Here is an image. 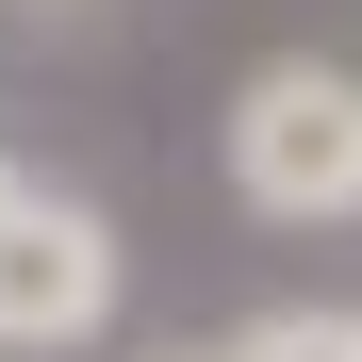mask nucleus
<instances>
[{
	"label": "nucleus",
	"instance_id": "1",
	"mask_svg": "<svg viewBox=\"0 0 362 362\" xmlns=\"http://www.w3.org/2000/svg\"><path fill=\"white\" fill-rule=\"evenodd\" d=\"M230 198L264 230H346L362 214V66L280 49V66L230 83Z\"/></svg>",
	"mask_w": 362,
	"mask_h": 362
},
{
	"label": "nucleus",
	"instance_id": "5",
	"mask_svg": "<svg viewBox=\"0 0 362 362\" xmlns=\"http://www.w3.org/2000/svg\"><path fill=\"white\" fill-rule=\"evenodd\" d=\"M0 198H17V165H0Z\"/></svg>",
	"mask_w": 362,
	"mask_h": 362
},
{
	"label": "nucleus",
	"instance_id": "2",
	"mask_svg": "<svg viewBox=\"0 0 362 362\" xmlns=\"http://www.w3.org/2000/svg\"><path fill=\"white\" fill-rule=\"evenodd\" d=\"M99 313H115V230L49 181H17L0 198V346H83Z\"/></svg>",
	"mask_w": 362,
	"mask_h": 362
},
{
	"label": "nucleus",
	"instance_id": "4",
	"mask_svg": "<svg viewBox=\"0 0 362 362\" xmlns=\"http://www.w3.org/2000/svg\"><path fill=\"white\" fill-rule=\"evenodd\" d=\"M148 362H214V346H148Z\"/></svg>",
	"mask_w": 362,
	"mask_h": 362
},
{
	"label": "nucleus",
	"instance_id": "3",
	"mask_svg": "<svg viewBox=\"0 0 362 362\" xmlns=\"http://www.w3.org/2000/svg\"><path fill=\"white\" fill-rule=\"evenodd\" d=\"M214 362H362V313H264V329H230Z\"/></svg>",
	"mask_w": 362,
	"mask_h": 362
}]
</instances>
